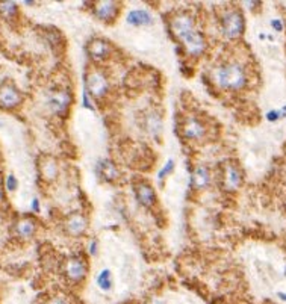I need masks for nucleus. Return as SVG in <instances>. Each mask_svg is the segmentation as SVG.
<instances>
[{
  "instance_id": "obj_8",
  "label": "nucleus",
  "mask_w": 286,
  "mask_h": 304,
  "mask_svg": "<svg viewBox=\"0 0 286 304\" xmlns=\"http://www.w3.org/2000/svg\"><path fill=\"white\" fill-rule=\"evenodd\" d=\"M23 102V95L20 89L11 84V82H5L0 85V107L3 109H14L20 106Z\"/></svg>"
},
{
  "instance_id": "obj_13",
  "label": "nucleus",
  "mask_w": 286,
  "mask_h": 304,
  "mask_svg": "<svg viewBox=\"0 0 286 304\" xmlns=\"http://www.w3.org/2000/svg\"><path fill=\"white\" fill-rule=\"evenodd\" d=\"M211 180H212L211 170L206 167V165H197L193 174H191V186L197 191L206 189L211 185Z\"/></svg>"
},
{
  "instance_id": "obj_1",
  "label": "nucleus",
  "mask_w": 286,
  "mask_h": 304,
  "mask_svg": "<svg viewBox=\"0 0 286 304\" xmlns=\"http://www.w3.org/2000/svg\"><path fill=\"white\" fill-rule=\"evenodd\" d=\"M170 31L173 36L185 47L189 56H200L206 50V38L197 31L196 20L189 12H177L170 18Z\"/></svg>"
},
{
  "instance_id": "obj_24",
  "label": "nucleus",
  "mask_w": 286,
  "mask_h": 304,
  "mask_svg": "<svg viewBox=\"0 0 286 304\" xmlns=\"http://www.w3.org/2000/svg\"><path fill=\"white\" fill-rule=\"evenodd\" d=\"M46 304H70V301H68V298L64 295H56V297L49 298Z\"/></svg>"
},
{
  "instance_id": "obj_14",
  "label": "nucleus",
  "mask_w": 286,
  "mask_h": 304,
  "mask_svg": "<svg viewBox=\"0 0 286 304\" xmlns=\"http://www.w3.org/2000/svg\"><path fill=\"white\" fill-rule=\"evenodd\" d=\"M145 130L148 132L150 136H153L156 141H161L162 138V130H163V121L162 117L156 112V110H150L145 114Z\"/></svg>"
},
{
  "instance_id": "obj_22",
  "label": "nucleus",
  "mask_w": 286,
  "mask_h": 304,
  "mask_svg": "<svg viewBox=\"0 0 286 304\" xmlns=\"http://www.w3.org/2000/svg\"><path fill=\"white\" fill-rule=\"evenodd\" d=\"M174 159H168L167 162H165V165H163V167L159 170V173H158V182H159V186L162 188L163 186V183H165V179L174 171Z\"/></svg>"
},
{
  "instance_id": "obj_29",
  "label": "nucleus",
  "mask_w": 286,
  "mask_h": 304,
  "mask_svg": "<svg viewBox=\"0 0 286 304\" xmlns=\"http://www.w3.org/2000/svg\"><path fill=\"white\" fill-rule=\"evenodd\" d=\"M39 209H41V206H39V200H38V198H34V200H32V211H34L35 214H38V212H39Z\"/></svg>"
},
{
  "instance_id": "obj_33",
  "label": "nucleus",
  "mask_w": 286,
  "mask_h": 304,
  "mask_svg": "<svg viewBox=\"0 0 286 304\" xmlns=\"http://www.w3.org/2000/svg\"><path fill=\"white\" fill-rule=\"evenodd\" d=\"M155 304H163V303H162V301H158V300H156V301H155Z\"/></svg>"
},
{
  "instance_id": "obj_9",
  "label": "nucleus",
  "mask_w": 286,
  "mask_h": 304,
  "mask_svg": "<svg viewBox=\"0 0 286 304\" xmlns=\"http://www.w3.org/2000/svg\"><path fill=\"white\" fill-rule=\"evenodd\" d=\"M88 54L92 61H97V62H102V61H106L111 58V53H112V44L109 43V41L103 39V38H94L88 43Z\"/></svg>"
},
{
  "instance_id": "obj_21",
  "label": "nucleus",
  "mask_w": 286,
  "mask_h": 304,
  "mask_svg": "<svg viewBox=\"0 0 286 304\" xmlns=\"http://www.w3.org/2000/svg\"><path fill=\"white\" fill-rule=\"evenodd\" d=\"M0 16L8 21H12L18 16L17 3L16 2H0Z\"/></svg>"
},
{
  "instance_id": "obj_18",
  "label": "nucleus",
  "mask_w": 286,
  "mask_h": 304,
  "mask_svg": "<svg viewBox=\"0 0 286 304\" xmlns=\"http://www.w3.org/2000/svg\"><path fill=\"white\" fill-rule=\"evenodd\" d=\"M126 23L135 27H143L153 24V17L147 9H132L126 16Z\"/></svg>"
},
{
  "instance_id": "obj_27",
  "label": "nucleus",
  "mask_w": 286,
  "mask_h": 304,
  "mask_svg": "<svg viewBox=\"0 0 286 304\" xmlns=\"http://www.w3.org/2000/svg\"><path fill=\"white\" fill-rule=\"evenodd\" d=\"M82 100H84V107H87V109H89V110H94L95 107L92 106V102H91V95L87 92V91H84V95H82Z\"/></svg>"
},
{
  "instance_id": "obj_2",
  "label": "nucleus",
  "mask_w": 286,
  "mask_h": 304,
  "mask_svg": "<svg viewBox=\"0 0 286 304\" xmlns=\"http://www.w3.org/2000/svg\"><path fill=\"white\" fill-rule=\"evenodd\" d=\"M212 79L218 88L229 92L242 91L250 82L247 67L236 59L224 61L216 65L212 72Z\"/></svg>"
},
{
  "instance_id": "obj_31",
  "label": "nucleus",
  "mask_w": 286,
  "mask_h": 304,
  "mask_svg": "<svg viewBox=\"0 0 286 304\" xmlns=\"http://www.w3.org/2000/svg\"><path fill=\"white\" fill-rule=\"evenodd\" d=\"M277 297H279L282 301H286V292H277Z\"/></svg>"
},
{
  "instance_id": "obj_32",
  "label": "nucleus",
  "mask_w": 286,
  "mask_h": 304,
  "mask_svg": "<svg viewBox=\"0 0 286 304\" xmlns=\"http://www.w3.org/2000/svg\"><path fill=\"white\" fill-rule=\"evenodd\" d=\"M24 5H27V6H34V5H36V2H24Z\"/></svg>"
},
{
  "instance_id": "obj_25",
  "label": "nucleus",
  "mask_w": 286,
  "mask_h": 304,
  "mask_svg": "<svg viewBox=\"0 0 286 304\" xmlns=\"http://www.w3.org/2000/svg\"><path fill=\"white\" fill-rule=\"evenodd\" d=\"M267 120L269 123H276L280 120V112H279V109H272L269 110V112H267Z\"/></svg>"
},
{
  "instance_id": "obj_35",
  "label": "nucleus",
  "mask_w": 286,
  "mask_h": 304,
  "mask_svg": "<svg viewBox=\"0 0 286 304\" xmlns=\"http://www.w3.org/2000/svg\"><path fill=\"white\" fill-rule=\"evenodd\" d=\"M285 212H286V201H285Z\"/></svg>"
},
{
  "instance_id": "obj_26",
  "label": "nucleus",
  "mask_w": 286,
  "mask_h": 304,
  "mask_svg": "<svg viewBox=\"0 0 286 304\" xmlns=\"http://www.w3.org/2000/svg\"><path fill=\"white\" fill-rule=\"evenodd\" d=\"M97 251H99V241L97 239L89 241V244H88V253L91 256H95V254H97Z\"/></svg>"
},
{
  "instance_id": "obj_3",
  "label": "nucleus",
  "mask_w": 286,
  "mask_h": 304,
  "mask_svg": "<svg viewBox=\"0 0 286 304\" xmlns=\"http://www.w3.org/2000/svg\"><path fill=\"white\" fill-rule=\"evenodd\" d=\"M72 103H73V95L70 89H67L64 87L52 88L46 99V105L50 110V114L56 117H67Z\"/></svg>"
},
{
  "instance_id": "obj_17",
  "label": "nucleus",
  "mask_w": 286,
  "mask_h": 304,
  "mask_svg": "<svg viewBox=\"0 0 286 304\" xmlns=\"http://www.w3.org/2000/svg\"><path fill=\"white\" fill-rule=\"evenodd\" d=\"M39 174L46 182H53L59 174L58 162L52 156H43L39 159Z\"/></svg>"
},
{
  "instance_id": "obj_4",
  "label": "nucleus",
  "mask_w": 286,
  "mask_h": 304,
  "mask_svg": "<svg viewBox=\"0 0 286 304\" xmlns=\"http://www.w3.org/2000/svg\"><path fill=\"white\" fill-rule=\"evenodd\" d=\"M221 34L229 39L239 38L245 31V20L239 9H227L220 16Z\"/></svg>"
},
{
  "instance_id": "obj_28",
  "label": "nucleus",
  "mask_w": 286,
  "mask_h": 304,
  "mask_svg": "<svg viewBox=\"0 0 286 304\" xmlns=\"http://www.w3.org/2000/svg\"><path fill=\"white\" fill-rule=\"evenodd\" d=\"M271 27L276 32H282L283 31V23H282V20L280 18H272L271 20Z\"/></svg>"
},
{
  "instance_id": "obj_10",
  "label": "nucleus",
  "mask_w": 286,
  "mask_h": 304,
  "mask_svg": "<svg viewBox=\"0 0 286 304\" xmlns=\"http://www.w3.org/2000/svg\"><path fill=\"white\" fill-rule=\"evenodd\" d=\"M206 126L197 117H188L182 126V135L189 141H200L206 136Z\"/></svg>"
},
{
  "instance_id": "obj_34",
  "label": "nucleus",
  "mask_w": 286,
  "mask_h": 304,
  "mask_svg": "<svg viewBox=\"0 0 286 304\" xmlns=\"http://www.w3.org/2000/svg\"><path fill=\"white\" fill-rule=\"evenodd\" d=\"M283 274H285V277H286V265H285V271H283Z\"/></svg>"
},
{
  "instance_id": "obj_12",
  "label": "nucleus",
  "mask_w": 286,
  "mask_h": 304,
  "mask_svg": "<svg viewBox=\"0 0 286 304\" xmlns=\"http://www.w3.org/2000/svg\"><path fill=\"white\" fill-rule=\"evenodd\" d=\"M244 182L242 171L238 165L229 162L223 170V185L227 191H236Z\"/></svg>"
},
{
  "instance_id": "obj_23",
  "label": "nucleus",
  "mask_w": 286,
  "mask_h": 304,
  "mask_svg": "<svg viewBox=\"0 0 286 304\" xmlns=\"http://www.w3.org/2000/svg\"><path fill=\"white\" fill-rule=\"evenodd\" d=\"M18 186V182H17V179L14 177V174H9L6 177V189L8 191H16Z\"/></svg>"
},
{
  "instance_id": "obj_19",
  "label": "nucleus",
  "mask_w": 286,
  "mask_h": 304,
  "mask_svg": "<svg viewBox=\"0 0 286 304\" xmlns=\"http://www.w3.org/2000/svg\"><path fill=\"white\" fill-rule=\"evenodd\" d=\"M97 173L106 182H115L120 179V171L111 159H100L97 163Z\"/></svg>"
},
{
  "instance_id": "obj_20",
  "label": "nucleus",
  "mask_w": 286,
  "mask_h": 304,
  "mask_svg": "<svg viewBox=\"0 0 286 304\" xmlns=\"http://www.w3.org/2000/svg\"><path fill=\"white\" fill-rule=\"evenodd\" d=\"M95 283H97L99 289L103 292H109L112 289L114 286V279H112V272L111 269H102L99 274H97V277H95Z\"/></svg>"
},
{
  "instance_id": "obj_6",
  "label": "nucleus",
  "mask_w": 286,
  "mask_h": 304,
  "mask_svg": "<svg viewBox=\"0 0 286 304\" xmlns=\"http://www.w3.org/2000/svg\"><path fill=\"white\" fill-rule=\"evenodd\" d=\"M62 271H64V275L68 282L73 285H77V283L85 280L87 274H88V264L82 257L72 256L65 260Z\"/></svg>"
},
{
  "instance_id": "obj_11",
  "label": "nucleus",
  "mask_w": 286,
  "mask_h": 304,
  "mask_svg": "<svg viewBox=\"0 0 286 304\" xmlns=\"http://www.w3.org/2000/svg\"><path fill=\"white\" fill-rule=\"evenodd\" d=\"M133 189H135V197L138 200V203L144 207H153L156 206L158 203V197H156V192L153 189V186L150 185L148 182L145 180H141V182H136L133 185Z\"/></svg>"
},
{
  "instance_id": "obj_7",
  "label": "nucleus",
  "mask_w": 286,
  "mask_h": 304,
  "mask_svg": "<svg viewBox=\"0 0 286 304\" xmlns=\"http://www.w3.org/2000/svg\"><path fill=\"white\" fill-rule=\"evenodd\" d=\"M92 11H94V16L100 21L111 24L117 20L120 14V3L114 2V0H102V2L94 3Z\"/></svg>"
},
{
  "instance_id": "obj_5",
  "label": "nucleus",
  "mask_w": 286,
  "mask_h": 304,
  "mask_svg": "<svg viewBox=\"0 0 286 304\" xmlns=\"http://www.w3.org/2000/svg\"><path fill=\"white\" fill-rule=\"evenodd\" d=\"M85 91L91 95V99L102 100L107 97L109 91H111V85H109L107 77L102 72L91 70L85 74Z\"/></svg>"
},
{
  "instance_id": "obj_30",
  "label": "nucleus",
  "mask_w": 286,
  "mask_h": 304,
  "mask_svg": "<svg viewBox=\"0 0 286 304\" xmlns=\"http://www.w3.org/2000/svg\"><path fill=\"white\" fill-rule=\"evenodd\" d=\"M279 112H280V118H285L286 117V105L282 109H279Z\"/></svg>"
},
{
  "instance_id": "obj_16",
  "label": "nucleus",
  "mask_w": 286,
  "mask_h": 304,
  "mask_svg": "<svg viewBox=\"0 0 286 304\" xmlns=\"http://www.w3.org/2000/svg\"><path fill=\"white\" fill-rule=\"evenodd\" d=\"M36 221L31 216H23L20 218L17 223H16V227H14V232H16V236L20 238V239H29L32 238L34 234L36 233Z\"/></svg>"
},
{
  "instance_id": "obj_15",
  "label": "nucleus",
  "mask_w": 286,
  "mask_h": 304,
  "mask_svg": "<svg viewBox=\"0 0 286 304\" xmlns=\"http://www.w3.org/2000/svg\"><path fill=\"white\" fill-rule=\"evenodd\" d=\"M88 227V221L84 215L80 214H72L65 221V230L72 236H82Z\"/></svg>"
}]
</instances>
